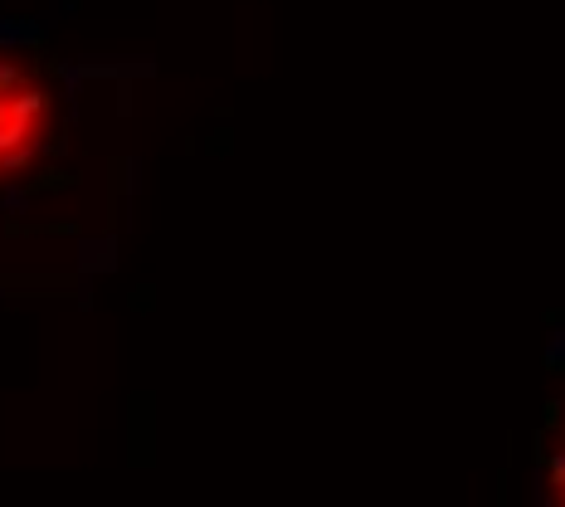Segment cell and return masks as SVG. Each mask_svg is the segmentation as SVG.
Here are the masks:
<instances>
[{
	"label": "cell",
	"mask_w": 565,
	"mask_h": 507,
	"mask_svg": "<svg viewBox=\"0 0 565 507\" xmlns=\"http://www.w3.org/2000/svg\"><path fill=\"white\" fill-rule=\"evenodd\" d=\"M5 117H10V98L0 93V127H5Z\"/></svg>",
	"instance_id": "5b68a950"
},
{
	"label": "cell",
	"mask_w": 565,
	"mask_h": 507,
	"mask_svg": "<svg viewBox=\"0 0 565 507\" xmlns=\"http://www.w3.org/2000/svg\"><path fill=\"white\" fill-rule=\"evenodd\" d=\"M5 210H25V191H5Z\"/></svg>",
	"instance_id": "277c9868"
},
{
	"label": "cell",
	"mask_w": 565,
	"mask_h": 507,
	"mask_svg": "<svg viewBox=\"0 0 565 507\" xmlns=\"http://www.w3.org/2000/svg\"><path fill=\"white\" fill-rule=\"evenodd\" d=\"M10 98V117H25V122H39V117L49 113V98L39 93V88H15Z\"/></svg>",
	"instance_id": "6da1fadb"
},
{
	"label": "cell",
	"mask_w": 565,
	"mask_h": 507,
	"mask_svg": "<svg viewBox=\"0 0 565 507\" xmlns=\"http://www.w3.org/2000/svg\"><path fill=\"white\" fill-rule=\"evenodd\" d=\"M29 136H35V122H25V117H5V127H0V152L29 146Z\"/></svg>",
	"instance_id": "7a4b0ae2"
},
{
	"label": "cell",
	"mask_w": 565,
	"mask_h": 507,
	"mask_svg": "<svg viewBox=\"0 0 565 507\" xmlns=\"http://www.w3.org/2000/svg\"><path fill=\"white\" fill-rule=\"evenodd\" d=\"M19 78H25V74H19L15 64H0V93H15V88H19Z\"/></svg>",
	"instance_id": "3957f363"
}]
</instances>
